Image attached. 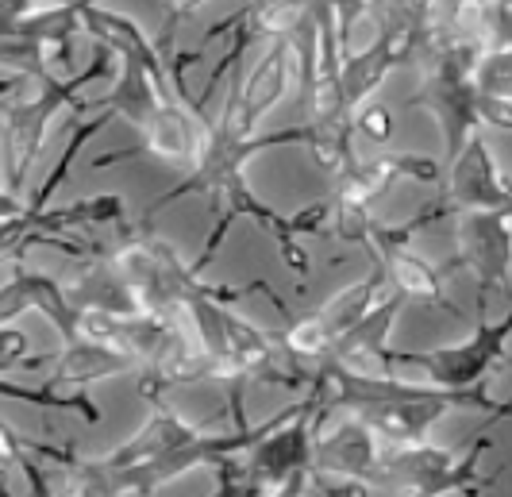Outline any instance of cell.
<instances>
[{
	"mask_svg": "<svg viewBox=\"0 0 512 497\" xmlns=\"http://www.w3.org/2000/svg\"><path fill=\"white\" fill-rule=\"evenodd\" d=\"M489 447V440L466 451V459H455L451 451L428 444H401L397 451H385L378 459V478L374 486L397 490L405 497H443V494H462L470 486L486 490L489 478H478V459Z\"/></svg>",
	"mask_w": 512,
	"mask_h": 497,
	"instance_id": "6da1fadb",
	"label": "cell"
},
{
	"mask_svg": "<svg viewBox=\"0 0 512 497\" xmlns=\"http://www.w3.org/2000/svg\"><path fill=\"white\" fill-rule=\"evenodd\" d=\"M308 409L305 405L297 420L293 413H285L262 440L247 447V463L239 467V486L251 494H266L274 490L282 478H289L293 471H312V432H308Z\"/></svg>",
	"mask_w": 512,
	"mask_h": 497,
	"instance_id": "7a4b0ae2",
	"label": "cell"
},
{
	"mask_svg": "<svg viewBox=\"0 0 512 497\" xmlns=\"http://www.w3.org/2000/svg\"><path fill=\"white\" fill-rule=\"evenodd\" d=\"M378 459H382L378 440H374V432L362 420L343 424L328 440L312 444V471L332 474V478H347V482H362V486H374Z\"/></svg>",
	"mask_w": 512,
	"mask_h": 497,
	"instance_id": "3957f363",
	"label": "cell"
},
{
	"mask_svg": "<svg viewBox=\"0 0 512 497\" xmlns=\"http://www.w3.org/2000/svg\"><path fill=\"white\" fill-rule=\"evenodd\" d=\"M505 336H509V324H497V328H486L478 340L462 343V347H451V351L424 355L420 363L432 370V378L443 382L447 390H462V386H470V382H474V378L501 355Z\"/></svg>",
	"mask_w": 512,
	"mask_h": 497,
	"instance_id": "277c9868",
	"label": "cell"
},
{
	"mask_svg": "<svg viewBox=\"0 0 512 497\" xmlns=\"http://www.w3.org/2000/svg\"><path fill=\"white\" fill-rule=\"evenodd\" d=\"M197 432L193 428H185L174 413H154V420L135 436L128 440L124 447H116L112 455H108V463L116 467V471H131V467H143V463H154V459H162V455H170V451H178L181 444H189Z\"/></svg>",
	"mask_w": 512,
	"mask_h": 497,
	"instance_id": "5b68a950",
	"label": "cell"
},
{
	"mask_svg": "<svg viewBox=\"0 0 512 497\" xmlns=\"http://www.w3.org/2000/svg\"><path fill=\"white\" fill-rule=\"evenodd\" d=\"M462 251L466 259L482 270L486 282H497L505 274V220L501 216H482V220H470L466 232H462Z\"/></svg>",
	"mask_w": 512,
	"mask_h": 497,
	"instance_id": "8992f818",
	"label": "cell"
},
{
	"mask_svg": "<svg viewBox=\"0 0 512 497\" xmlns=\"http://www.w3.org/2000/svg\"><path fill=\"white\" fill-rule=\"evenodd\" d=\"M455 201L470 205V209H493V205L505 201V189L493 178V166H489L482 147H474L459 162V170H455Z\"/></svg>",
	"mask_w": 512,
	"mask_h": 497,
	"instance_id": "52a82bcc",
	"label": "cell"
},
{
	"mask_svg": "<svg viewBox=\"0 0 512 497\" xmlns=\"http://www.w3.org/2000/svg\"><path fill=\"white\" fill-rule=\"evenodd\" d=\"M389 247V243H385ZM389 274H393V282L405 289V293H420V297H432L436 293V274L424 266L420 259H412L405 251H393L389 247Z\"/></svg>",
	"mask_w": 512,
	"mask_h": 497,
	"instance_id": "ba28073f",
	"label": "cell"
},
{
	"mask_svg": "<svg viewBox=\"0 0 512 497\" xmlns=\"http://www.w3.org/2000/svg\"><path fill=\"white\" fill-rule=\"evenodd\" d=\"M24 455H27V440H20L8 424H0V497H12L8 494V474L20 467Z\"/></svg>",
	"mask_w": 512,
	"mask_h": 497,
	"instance_id": "9c48e42d",
	"label": "cell"
},
{
	"mask_svg": "<svg viewBox=\"0 0 512 497\" xmlns=\"http://www.w3.org/2000/svg\"><path fill=\"white\" fill-rule=\"evenodd\" d=\"M16 471L27 478V486H31V497H54V490L47 486V471L39 467V459L31 455V447H27V455L20 459V467Z\"/></svg>",
	"mask_w": 512,
	"mask_h": 497,
	"instance_id": "30bf717a",
	"label": "cell"
},
{
	"mask_svg": "<svg viewBox=\"0 0 512 497\" xmlns=\"http://www.w3.org/2000/svg\"><path fill=\"white\" fill-rule=\"evenodd\" d=\"M216 482H220V486H216V494L212 497H235L239 494V463H235V459H224V463L216 467Z\"/></svg>",
	"mask_w": 512,
	"mask_h": 497,
	"instance_id": "8fae6325",
	"label": "cell"
},
{
	"mask_svg": "<svg viewBox=\"0 0 512 497\" xmlns=\"http://www.w3.org/2000/svg\"><path fill=\"white\" fill-rule=\"evenodd\" d=\"M308 478H312V471H293L289 478H282L274 490H266L262 497H305Z\"/></svg>",
	"mask_w": 512,
	"mask_h": 497,
	"instance_id": "7c38bea8",
	"label": "cell"
},
{
	"mask_svg": "<svg viewBox=\"0 0 512 497\" xmlns=\"http://www.w3.org/2000/svg\"><path fill=\"white\" fill-rule=\"evenodd\" d=\"M0 212H12V201H8L4 193H0Z\"/></svg>",
	"mask_w": 512,
	"mask_h": 497,
	"instance_id": "4fadbf2b",
	"label": "cell"
},
{
	"mask_svg": "<svg viewBox=\"0 0 512 497\" xmlns=\"http://www.w3.org/2000/svg\"><path fill=\"white\" fill-rule=\"evenodd\" d=\"M462 497H482V490H478V486H470V490H462Z\"/></svg>",
	"mask_w": 512,
	"mask_h": 497,
	"instance_id": "5bb4252c",
	"label": "cell"
}]
</instances>
